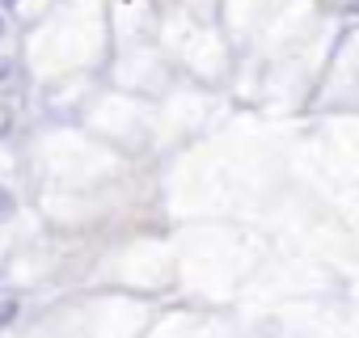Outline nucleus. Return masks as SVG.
I'll use <instances>...</instances> for the list:
<instances>
[{
    "instance_id": "f257e3e1",
    "label": "nucleus",
    "mask_w": 359,
    "mask_h": 338,
    "mask_svg": "<svg viewBox=\"0 0 359 338\" xmlns=\"http://www.w3.org/2000/svg\"><path fill=\"white\" fill-rule=\"evenodd\" d=\"M18 317V304H0V325H9Z\"/></svg>"
},
{
    "instance_id": "f03ea898",
    "label": "nucleus",
    "mask_w": 359,
    "mask_h": 338,
    "mask_svg": "<svg viewBox=\"0 0 359 338\" xmlns=\"http://www.w3.org/2000/svg\"><path fill=\"white\" fill-rule=\"evenodd\" d=\"M13 212V199H9V191H0V220H5Z\"/></svg>"
},
{
    "instance_id": "7ed1b4c3",
    "label": "nucleus",
    "mask_w": 359,
    "mask_h": 338,
    "mask_svg": "<svg viewBox=\"0 0 359 338\" xmlns=\"http://www.w3.org/2000/svg\"><path fill=\"white\" fill-rule=\"evenodd\" d=\"M13 5H18V0H0V18H5V13H9Z\"/></svg>"
},
{
    "instance_id": "20e7f679",
    "label": "nucleus",
    "mask_w": 359,
    "mask_h": 338,
    "mask_svg": "<svg viewBox=\"0 0 359 338\" xmlns=\"http://www.w3.org/2000/svg\"><path fill=\"white\" fill-rule=\"evenodd\" d=\"M0 30H5V18H0Z\"/></svg>"
}]
</instances>
